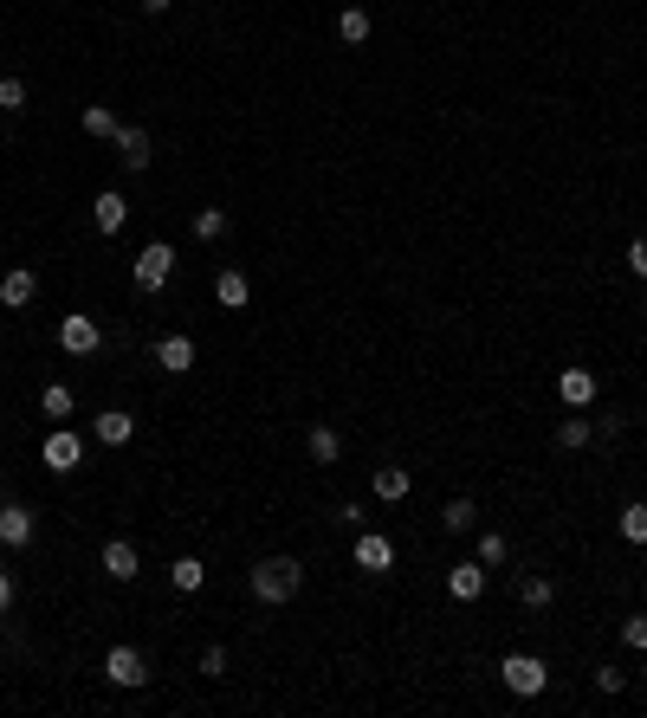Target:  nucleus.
<instances>
[{
	"instance_id": "obj_1",
	"label": "nucleus",
	"mask_w": 647,
	"mask_h": 718,
	"mask_svg": "<svg viewBox=\"0 0 647 718\" xmlns=\"http://www.w3.org/2000/svg\"><path fill=\"white\" fill-rule=\"evenodd\" d=\"M246 583H253V596H259V602H272V609H279V602H292V596H298L305 570H298V557H259Z\"/></svg>"
},
{
	"instance_id": "obj_2",
	"label": "nucleus",
	"mask_w": 647,
	"mask_h": 718,
	"mask_svg": "<svg viewBox=\"0 0 647 718\" xmlns=\"http://www.w3.org/2000/svg\"><path fill=\"white\" fill-rule=\"evenodd\" d=\"M499 680L512 686L518 699H538L544 686H550V667H544L538 654H505V660H499Z\"/></svg>"
},
{
	"instance_id": "obj_3",
	"label": "nucleus",
	"mask_w": 647,
	"mask_h": 718,
	"mask_svg": "<svg viewBox=\"0 0 647 718\" xmlns=\"http://www.w3.org/2000/svg\"><path fill=\"white\" fill-rule=\"evenodd\" d=\"M104 680H110V686H123V693H136V686H149V660L136 654L130 641H117V647L104 654Z\"/></svg>"
},
{
	"instance_id": "obj_4",
	"label": "nucleus",
	"mask_w": 647,
	"mask_h": 718,
	"mask_svg": "<svg viewBox=\"0 0 647 718\" xmlns=\"http://www.w3.org/2000/svg\"><path fill=\"white\" fill-rule=\"evenodd\" d=\"M136 285H143V292H162V285H169L175 279V253H169V246H162V240H149L143 246V253H136Z\"/></svg>"
},
{
	"instance_id": "obj_5",
	"label": "nucleus",
	"mask_w": 647,
	"mask_h": 718,
	"mask_svg": "<svg viewBox=\"0 0 647 718\" xmlns=\"http://www.w3.org/2000/svg\"><path fill=\"white\" fill-rule=\"evenodd\" d=\"M59 343L72 356H98L104 350V330H98V317H85V311H65L59 317Z\"/></svg>"
},
{
	"instance_id": "obj_6",
	"label": "nucleus",
	"mask_w": 647,
	"mask_h": 718,
	"mask_svg": "<svg viewBox=\"0 0 647 718\" xmlns=\"http://www.w3.org/2000/svg\"><path fill=\"white\" fill-rule=\"evenodd\" d=\"M110 143H117V156H123V169H130V175H143L149 162H156V149H149V130H136V123H123Z\"/></svg>"
},
{
	"instance_id": "obj_7",
	"label": "nucleus",
	"mask_w": 647,
	"mask_h": 718,
	"mask_svg": "<svg viewBox=\"0 0 647 718\" xmlns=\"http://www.w3.org/2000/svg\"><path fill=\"white\" fill-rule=\"evenodd\" d=\"M356 563H363L369 576H389L395 570V544L382 531H363V537H356Z\"/></svg>"
},
{
	"instance_id": "obj_8",
	"label": "nucleus",
	"mask_w": 647,
	"mask_h": 718,
	"mask_svg": "<svg viewBox=\"0 0 647 718\" xmlns=\"http://www.w3.org/2000/svg\"><path fill=\"white\" fill-rule=\"evenodd\" d=\"M78 460H85V440H78L72 427H59V434H46V466H52V473H72Z\"/></svg>"
},
{
	"instance_id": "obj_9",
	"label": "nucleus",
	"mask_w": 647,
	"mask_h": 718,
	"mask_svg": "<svg viewBox=\"0 0 647 718\" xmlns=\"http://www.w3.org/2000/svg\"><path fill=\"white\" fill-rule=\"evenodd\" d=\"M447 596H453V602H479V596H486V570H479V557H473V563H453V570H447Z\"/></svg>"
},
{
	"instance_id": "obj_10",
	"label": "nucleus",
	"mask_w": 647,
	"mask_h": 718,
	"mask_svg": "<svg viewBox=\"0 0 647 718\" xmlns=\"http://www.w3.org/2000/svg\"><path fill=\"white\" fill-rule=\"evenodd\" d=\"M0 544H7V550H26V544H33V512H26V505H0Z\"/></svg>"
},
{
	"instance_id": "obj_11",
	"label": "nucleus",
	"mask_w": 647,
	"mask_h": 718,
	"mask_svg": "<svg viewBox=\"0 0 647 718\" xmlns=\"http://www.w3.org/2000/svg\"><path fill=\"white\" fill-rule=\"evenodd\" d=\"M91 220H98V233H123L130 227V201H123L117 188H104V195L91 201Z\"/></svg>"
},
{
	"instance_id": "obj_12",
	"label": "nucleus",
	"mask_w": 647,
	"mask_h": 718,
	"mask_svg": "<svg viewBox=\"0 0 647 718\" xmlns=\"http://www.w3.org/2000/svg\"><path fill=\"white\" fill-rule=\"evenodd\" d=\"M136 570H143V557H136V544H130V537H110V544H104V576H117V583H130Z\"/></svg>"
},
{
	"instance_id": "obj_13",
	"label": "nucleus",
	"mask_w": 647,
	"mask_h": 718,
	"mask_svg": "<svg viewBox=\"0 0 647 718\" xmlns=\"http://www.w3.org/2000/svg\"><path fill=\"white\" fill-rule=\"evenodd\" d=\"M557 395H563V408H589V402H596V376H589V369H563Z\"/></svg>"
},
{
	"instance_id": "obj_14",
	"label": "nucleus",
	"mask_w": 647,
	"mask_h": 718,
	"mask_svg": "<svg viewBox=\"0 0 647 718\" xmlns=\"http://www.w3.org/2000/svg\"><path fill=\"white\" fill-rule=\"evenodd\" d=\"M33 292H39V279H33V272H26V266H13L7 279H0V305H7V311L33 305Z\"/></svg>"
},
{
	"instance_id": "obj_15",
	"label": "nucleus",
	"mask_w": 647,
	"mask_h": 718,
	"mask_svg": "<svg viewBox=\"0 0 647 718\" xmlns=\"http://www.w3.org/2000/svg\"><path fill=\"white\" fill-rule=\"evenodd\" d=\"M156 363L169 369V376H182V369H195V337H162V343H156Z\"/></svg>"
},
{
	"instance_id": "obj_16",
	"label": "nucleus",
	"mask_w": 647,
	"mask_h": 718,
	"mask_svg": "<svg viewBox=\"0 0 647 718\" xmlns=\"http://www.w3.org/2000/svg\"><path fill=\"white\" fill-rule=\"evenodd\" d=\"M589 440H596V427H589V414H583V408L557 421V447H563V453H583Z\"/></svg>"
},
{
	"instance_id": "obj_17",
	"label": "nucleus",
	"mask_w": 647,
	"mask_h": 718,
	"mask_svg": "<svg viewBox=\"0 0 647 718\" xmlns=\"http://www.w3.org/2000/svg\"><path fill=\"white\" fill-rule=\"evenodd\" d=\"M214 298H220V311H246V298H253L246 272H214Z\"/></svg>"
},
{
	"instance_id": "obj_18",
	"label": "nucleus",
	"mask_w": 647,
	"mask_h": 718,
	"mask_svg": "<svg viewBox=\"0 0 647 718\" xmlns=\"http://www.w3.org/2000/svg\"><path fill=\"white\" fill-rule=\"evenodd\" d=\"M91 434H98L104 447H123V440L136 434V421H130V414H123V408H104L98 421H91Z\"/></svg>"
},
{
	"instance_id": "obj_19",
	"label": "nucleus",
	"mask_w": 647,
	"mask_h": 718,
	"mask_svg": "<svg viewBox=\"0 0 647 718\" xmlns=\"http://www.w3.org/2000/svg\"><path fill=\"white\" fill-rule=\"evenodd\" d=\"M305 447H311V460H318V466H337L343 460V434H337V427H311Z\"/></svg>"
},
{
	"instance_id": "obj_20",
	"label": "nucleus",
	"mask_w": 647,
	"mask_h": 718,
	"mask_svg": "<svg viewBox=\"0 0 647 718\" xmlns=\"http://www.w3.org/2000/svg\"><path fill=\"white\" fill-rule=\"evenodd\" d=\"M169 583L182 589V596H195V589L208 583V563H201V557H175V563H169Z\"/></svg>"
},
{
	"instance_id": "obj_21",
	"label": "nucleus",
	"mask_w": 647,
	"mask_h": 718,
	"mask_svg": "<svg viewBox=\"0 0 647 718\" xmlns=\"http://www.w3.org/2000/svg\"><path fill=\"white\" fill-rule=\"evenodd\" d=\"M376 499L382 505H402L408 499V466H376Z\"/></svg>"
},
{
	"instance_id": "obj_22",
	"label": "nucleus",
	"mask_w": 647,
	"mask_h": 718,
	"mask_svg": "<svg viewBox=\"0 0 647 718\" xmlns=\"http://www.w3.org/2000/svg\"><path fill=\"white\" fill-rule=\"evenodd\" d=\"M518 602H525V609H550V602H557V583H550V576H525V583H518Z\"/></svg>"
},
{
	"instance_id": "obj_23",
	"label": "nucleus",
	"mask_w": 647,
	"mask_h": 718,
	"mask_svg": "<svg viewBox=\"0 0 647 718\" xmlns=\"http://www.w3.org/2000/svg\"><path fill=\"white\" fill-rule=\"evenodd\" d=\"M440 524H447L453 537H460V531H473V524H479V505H473V499H447V512H440Z\"/></svg>"
},
{
	"instance_id": "obj_24",
	"label": "nucleus",
	"mask_w": 647,
	"mask_h": 718,
	"mask_svg": "<svg viewBox=\"0 0 647 718\" xmlns=\"http://www.w3.org/2000/svg\"><path fill=\"white\" fill-rule=\"evenodd\" d=\"M123 123H117V110L110 104H85V136H117Z\"/></svg>"
},
{
	"instance_id": "obj_25",
	"label": "nucleus",
	"mask_w": 647,
	"mask_h": 718,
	"mask_svg": "<svg viewBox=\"0 0 647 718\" xmlns=\"http://www.w3.org/2000/svg\"><path fill=\"white\" fill-rule=\"evenodd\" d=\"M615 524H622L628 544H647V505H641V499H635V505H622V518H615Z\"/></svg>"
},
{
	"instance_id": "obj_26",
	"label": "nucleus",
	"mask_w": 647,
	"mask_h": 718,
	"mask_svg": "<svg viewBox=\"0 0 647 718\" xmlns=\"http://www.w3.org/2000/svg\"><path fill=\"white\" fill-rule=\"evenodd\" d=\"M337 33L350 39V46H363V39H369V13H363V7H343V13H337Z\"/></svg>"
},
{
	"instance_id": "obj_27",
	"label": "nucleus",
	"mask_w": 647,
	"mask_h": 718,
	"mask_svg": "<svg viewBox=\"0 0 647 718\" xmlns=\"http://www.w3.org/2000/svg\"><path fill=\"white\" fill-rule=\"evenodd\" d=\"M505 557H512V544H505V531H479V563L492 570V563H505Z\"/></svg>"
},
{
	"instance_id": "obj_28",
	"label": "nucleus",
	"mask_w": 647,
	"mask_h": 718,
	"mask_svg": "<svg viewBox=\"0 0 647 718\" xmlns=\"http://www.w3.org/2000/svg\"><path fill=\"white\" fill-rule=\"evenodd\" d=\"M39 408H46L52 421H65V414H72V389H65V382H52V389L39 395Z\"/></svg>"
},
{
	"instance_id": "obj_29",
	"label": "nucleus",
	"mask_w": 647,
	"mask_h": 718,
	"mask_svg": "<svg viewBox=\"0 0 647 718\" xmlns=\"http://www.w3.org/2000/svg\"><path fill=\"white\" fill-rule=\"evenodd\" d=\"M220 233H227V214H220V207H201L195 214V240H220Z\"/></svg>"
},
{
	"instance_id": "obj_30",
	"label": "nucleus",
	"mask_w": 647,
	"mask_h": 718,
	"mask_svg": "<svg viewBox=\"0 0 647 718\" xmlns=\"http://www.w3.org/2000/svg\"><path fill=\"white\" fill-rule=\"evenodd\" d=\"M0 110H13V117L26 110V85L20 78H0Z\"/></svg>"
},
{
	"instance_id": "obj_31",
	"label": "nucleus",
	"mask_w": 647,
	"mask_h": 718,
	"mask_svg": "<svg viewBox=\"0 0 647 718\" xmlns=\"http://www.w3.org/2000/svg\"><path fill=\"white\" fill-rule=\"evenodd\" d=\"M622 641L635 647V654H647V615H635V621H622Z\"/></svg>"
},
{
	"instance_id": "obj_32",
	"label": "nucleus",
	"mask_w": 647,
	"mask_h": 718,
	"mask_svg": "<svg viewBox=\"0 0 647 718\" xmlns=\"http://www.w3.org/2000/svg\"><path fill=\"white\" fill-rule=\"evenodd\" d=\"M596 686H602V693H622L628 673H622V667H596Z\"/></svg>"
},
{
	"instance_id": "obj_33",
	"label": "nucleus",
	"mask_w": 647,
	"mask_h": 718,
	"mask_svg": "<svg viewBox=\"0 0 647 718\" xmlns=\"http://www.w3.org/2000/svg\"><path fill=\"white\" fill-rule=\"evenodd\" d=\"M201 673H214V680H220V673H227V647H208V654H201Z\"/></svg>"
},
{
	"instance_id": "obj_34",
	"label": "nucleus",
	"mask_w": 647,
	"mask_h": 718,
	"mask_svg": "<svg viewBox=\"0 0 647 718\" xmlns=\"http://www.w3.org/2000/svg\"><path fill=\"white\" fill-rule=\"evenodd\" d=\"M628 266H635V279H647V240L628 246Z\"/></svg>"
},
{
	"instance_id": "obj_35",
	"label": "nucleus",
	"mask_w": 647,
	"mask_h": 718,
	"mask_svg": "<svg viewBox=\"0 0 647 718\" xmlns=\"http://www.w3.org/2000/svg\"><path fill=\"white\" fill-rule=\"evenodd\" d=\"M7 609H13V576L0 570V615H7Z\"/></svg>"
},
{
	"instance_id": "obj_36",
	"label": "nucleus",
	"mask_w": 647,
	"mask_h": 718,
	"mask_svg": "<svg viewBox=\"0 0 647 718\" xmlns=\"http://www.w3.org/2000/svg\"><path fill=\"white\" fill-rule=\"evenodd\" d=\"M143 13H169V0H143Z\"/></svg>"
}]
</instances>
